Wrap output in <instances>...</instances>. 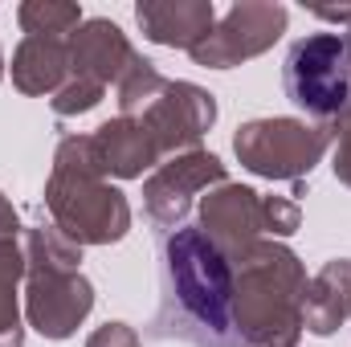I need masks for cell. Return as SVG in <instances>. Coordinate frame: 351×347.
Masks as SVG:
<instances>
[{
    "label": "cell",
    "mask_w": 351,
    "mask_h": 347,
    "mask_svg": "<svg viewBox=\"0 0 351 347\" xmlns=\"http://www.w3.org/2000/svg\"><path fill=\"white\" fill-rule=\"evenodd\" d=\"M160 315L152 339H184L196 347H237L229 261L204 229H176L160 237Z\"/></svg>",
    "instance_id": "6da1fadb"
},
{
    "label": "cell",
    "mask_w": 351,
    "mask_h": 347,
    "mask_svg": "<svg viewBox=\"0 0 351 347\" xmlns=\"http://www.w3.org/2000/svg\"><path fill=\"white\" fill-rule=\"evenodd\" d=\"M298 294H306L302 270L294 254L286 250H262L245 261L241 286H237V302L245 315V331L250 339L265 347H290L298 335Z\"/></svg>",
    "instance_id": "7a4b0ae2"
},
{
    "label": "cell",
    "mask_w": 351,
    "mask_h": 347,
    "mask_svg": "<svg viewBox=\"0 0 351 347\" xmlns=\"http://www.w3.org/2000/svg\"><path fill=\"white\" fill-rule=\"evenodd\" d=\"M282 82L294 106L315 119H335L351 106V29L315 33L290 45Z\"/></svg>",
    "instance_id": "3957f363"
},
{
    "label": "cell",
    "mask_w": 351,
    "mask_h": 347,
    "mask_svg": "<svg viewBox=\"0 0 351 347\" xmlns=\"http://www.w3.org/2000/svg\"><path fill=\"white\" fill-rule=\"evenodd\" d=\"M327 147V127H306L294 119H262L237 131V156L245 168L274 180L311 172Z\"/></svg>",
    "instance_id": "277c9868"
},
{
    "label": "cell",
    "mask_w": 351,
    "mask_h": 347,
    "mask_svg": "<svg viewBox=\"0 0 351 347\" xmlns=\"http://www.w3.org/2000/svg\"><path fill=\"white\" fill-rule=\"evenodd\" d=\"M90 311V282L74 274V258L45 261V274H33V294H29V315L33 327L49 339H66L78 319Z\"/></svg>",
    "instance_id": "5b68a950"
},
{
    "label": "cell",
    "mask_w": 351,
    "mask_h": 347,
    "mask_svg": "<svg viewBox=\"0 0 351 347\" xmlns=\"http://www.w3.org/2000/svg\"><path fill=\"white\" fill-rule=\"evenodd\" d=\"M282 25H286V8H282V4H237V8L225 16V25L192 49V58H196L200 66L225 70V66H233V62H241V58H254V53L265 49V41H254L250 33H258V37H278Z\"/></svg>",
    "instance_id": "8992f818"
},
{
    "label": "cell",
    "mask_w": 351,
    "mask_h": 347,
    "mask_svg": "<svg viewBox=\"0 0 351 347\" xmlns=\"http://www.w3.org/2000/svg\"><path fill=\"white\" fill-rule=\"evenodd\" d=\"M139 25L160 45L196 49L208 37L213 4H204V0H192V4H139Z\"/></svg>",
    "instance_id": "52a82bcc"
},
{
    "label": "cell",
    "mask_w": 351,
    "mask_h": 347,
    "mask_svg": "<svg viewBox=\"0 0 351 347\" xmlns=\"http://www.w3.org/2000/svg\"><path fill=\"white\" fill-rule=\"evenodd\" d=\"M74 62H78V74H82L86 82L102 86L106 78H114V74L123 70L119 62H135V53L127 49L119 25H110V21H90L86 29L74 37Z\"/></svg>",
    "instance_id": "ba28073f"
},
{
    "label": "cell",
    "mask_w": 351,
    "mask_h": 347,
    "mask_svg": "<svg viewBox=\"0 0 351 347\" xmlns=\"http://www.w3.org/2000/svg\"><path fill=\"white\" fill-rule=\"evenodd\" d=\"M66 74V45L53 41V37H29L16 53V66H12V78L16 86L37 94V90L58 86V78Z\"/></svg>",
    "instance_id": "9c48e42d"
},
{
    "label": "cell",
    "mask_w": 351,
    "mask_h": 347,
    "mask_svg": "<svg viewBox=\"0 0 351 347\" xmlns=\"http://www.w3.org/2000/svg\"><path fill=\"white\" fill-rule=\"evenodd\" d=\"M82 12L70 8V4H25L21 8V25L33 33V37H53V33H66L70 25H78Z\"/></svg>",
    "instance_id": "30bf717a"
},
{
    "label": "cell",
    "mask_w": 351,
    "mask_h": 347,
    "mask_svg": "<svg viewBox=\"0 0 351 347\" xmlns=\"http://www.w3.org/2000/svg\"><path fill=\"white\" fill-rule=\"evenodd\" d=\"M86 347H139V339L127 331V323H106Z\"/></svg>",
    "instance_id": "8fae6325"
}]
</instances>
